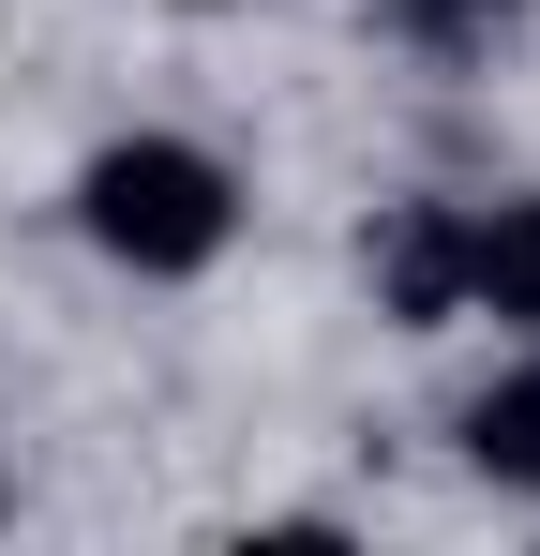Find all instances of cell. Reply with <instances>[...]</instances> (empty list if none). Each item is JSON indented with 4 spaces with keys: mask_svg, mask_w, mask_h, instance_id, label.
Segmentation results:
<instances>
[{
    "mask_svg": "<svg viewBox=\"0 0 540 556\" xmlns=\"http://www.w3.org/2000/svg\"><path fill=\"white\" fill-rule=\"evenodd\" d=\"M76 226H90L105 271L195 286V271H226V241H241V166L210 136H105L76 166Z\"/></svg>",
    "mask_w": 540,
    "mask_h": 556,
    "instance_id": "cell-1",
    "label": "cell"
},
{
    "mask_svg": "<svg viewBox=\"0 0 540 556\" xmlns=\"http://www.w3.org/2000/svg\"><path fill=\"white\" fill-rule=\"evenodd\" d=\"M0 511H15V496H0Z\"/></svg>",
    "mask_w": 540,
    "mask_h": 556,
    "instance_id": "cell-6",
    "label": "cell"
},
{
    "mask_svg": "<svg viewBox=\"0 0 540 556\" xmlns=\"http://www.w3.org/2000/svg\"><path fill=\"white\" fill-rule=\"evenodd\" d=\"M465 316H496V331H540V195H496V211H465Z\"/></svg>",
    "mask_w": 540,
    "mask_h": 556,
    "instance_id": "cell-3",
    "label": "cell"
},
{
    "mask_svg": "<svg viewBox=\"0 0 540 556\" xmlns=\"http://www.w3.org/2000/svg\"><path fill=\"white\" fill-rule=\"evenodd\" d=\"M375 301H390V331H450L465 316V211L450 195H406L375 226Z\"/></svg>",
    "mask_w": 540,
    "mask_h": 556,
    "instance_id": "cell-2",
    "label": "cell"
},
{
    "mask_svg": "<svg viewBox=\"0 0 540 556\" xmlns=\"http://www.w3.org/2000/svg\"><path fill=\"white\" fill-rule=\"evenodd\" d=\"M450 437H465V466H480L496 496H540V346H526L511 376H480Z\"/></svg>",
    "mask_w": 540,
    "mask_h": 556,
    "instance_id": "cell-4",
    "label": "cell"
},
{
    "mask_svg": "<svg viewBox=\"0 0 540 556\" xmlns=\"http://www.w3.org/2000/svg\"><path fill=\"white\" fill-rule=\"evenodd\" d=\"M406 46H436V61H465V46H496V30H526V0H375Z\"/></svg>",
    "mask_w": 540,
    "mask_h": 556,
    "instance_id": "cell-5",
    "label": "cell"
}]
</instances>
